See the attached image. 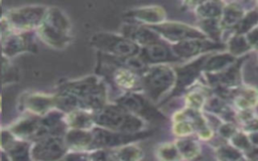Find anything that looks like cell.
I'll list each match as a JSON object with an SVG mask.
<instances>
[{
    "label": "cell",
    "instance_id": "1",
    "mask_svg": "<svg viewBox=\"0 0 258 161\" xmlns=\"http://www.w3.org/2000/svg\"><path fill=\"white\" fill-rule=\"evenodd\" d=\"M72 25L68 16L57 7H49L41 24L36 28L37 36L53 48H64L72 41Z\"/></svg>",
    "mask_w": 258,
    "mask_h": 161
},
{
    "label": "cell",
    "instance_id": "2",
    "mask_svg": "<svg viewBox=\"0 0 258 161\" xmlns=\"http://www.w3.org/2000/svg\"><path fill=\"white\" fill-rule=\"evenodd\" d=\"M94 124L98 127L121 132L136 134L145 131L146 122L139 117L130 114L118 105H105L102 109L93 113Z\"/></svg>",
    "mask_w": 258,
    "mask_h": 161
},
{
    "label": "cell",
    "instance_id": "3",
    "mask_svg": "<svg viewBox=\"0 0 258 161\" xmlns=\"http://www.w3.org/2000/svg\"><path fill=\"white\" fill-rule=\"evenodd\" d=\"M174 84V68L167 64L149 65L141 75L142 91L151 102H157L165 94L171 92Z\"/></svg>",
    "mask_w": 258,
    "mask_h": 161
},
{
    "label": "cell",
    "instance_id": "4",
    "mask_svg": "<svg viewBox=\"0 0 258 161\" xmlns=\"http://www.w3.org/2000/svg\"><path fill=\"white\" fill-rule=\"evenodd\" d=\"M91 45L101 53L116 57H131L138 55L140 46L124 37L122 34L99 32L91 37Z\"/></svg>",
    "mask_w": 258,
    "mask_h": 161
},
{
    "label": "cell",
    "instance_id": "5",
    "mask_svg": "<svg viewBox=\"0 0 258 161\" xmlns=\"http://www.w3.org/2000/svg\"><path fill=\"white\" fill-rule=\"evenodd\" d=\"M46 10L43 5H26L9 10L4 18L12 31H32L41 24Z\"/></svg>",
    "mask_w": 258,
    "mask_h": 161
},
{
    "label": "cell",
    "instance_id": "6",
    "mask_svg": "<svg viewBox=\"0 0 258 161\" xmlns=\"http://www.w3.org/2000/svg\"><path fill=\"white\" fill-rule=\"evenodd\" d=\"M116 105L145 122H164L166 117L155 108L149 99L138 93H125L116 100Z\"/></svg>",
    "mask_w": 258,
    "mask_h": 161
},
{
    "label": "cell",
    "instance_id": "7",
    "mask_svg": "<svg viewBox=\"0 0 258 161\" xmlns=\"http://www.w3.org/2000/svg\"><path fill=\"white\" fill-rule=\"evenodd\" d=\"M91 131L93 134L92 147L100 148V149H114L124 145L132 144L136 141L147 138L152 134L151 131H146V130L136 134H126V133L103 129L100 127L93 128Z\"/></svg>",
    "mask_w": 258,
    "mask_h": 161
},
{
    "label": "cell",
    "instance_id": "8",
    "mask_svg": "<svg viewBox=\"0 0 258 161\" xmlns=\"http://www.w3.org/2000/svg\"><path fill=\"white\" fill-rule=\"evenodd\" d=\"M161 39H165L172 44L195 38H207V36L198 28L180 22H162L157 25L149 26ZM209 39V38H208Z\"/></svg>",
    "mask_w": 258,
    "mask_h": 161
},
{
    "label": "cell",
    "instance_id": "9",
    "mask_svg": "<svg viewBox=\"0 0 258 161\" xmlns=\"http://www.w3.org/2000/svg\"><path fill=\"white\" fill-rule=\"evenodd\" d=\"M207 58L208 55H202L198 59H195L185 65L174 68L175 84L168 96L169 99L190 89V87L197 82L201 72L203 71Z\"/></svg>",
    "mask_w": 258,
    "mask_h": 161
},
{
    "label": "cell",
    "instance_id": "10",
    "mask_svg": "<svg viewBox=\"0 0 258 161\" xmlns=\"http://www.w3.org/2000/svg\"><path fill=\"white\" fill-rule=\"evenodd\" d=\"M225 46L222 42H216L208 38H195L172 44L171 48L179 61H181L209 51L224 49Z\"/></svg>",
    "mask_w": 258,
    "mask_h": 161
},
{
    "label": "cell",
    "instance_id": "11",
    "mask_svg": "<svg viewBox=\"0 0 258 161\" xmlns=\"http://www.w3.org/2000/svg\"><path fill=\"white\" fill-rule=\"evenodd\" d=\"M67 145L59 136L41 138L31 149V156L36 161H58L66 154Z\"/></svg>",
    "mask_w": 258,
    "mask_h": 161
},
{
    "label": "cell",
    "instance_id": "12",
    "mask_svg": "<svg viewBox=\"0 0 258 161\" xmlns=\"http://www.w3.org/2000/svg\"><path fill=\"white\" fill-rule=\"evenodd\" d=\"M138 57L148 66L179 61L171 46L167 45L163 40L141 47Z\"/></svg>",
    "mask_w": 258,
    "mask_h": 161
},
{
    "label": "cell",
    "instance_id": "13",
    "mask_svg": "<svg viewBox=\"0 0 258 161\" xmlns=\"http://www.w3.org/2000/svg\"><path fill=\"white\" fill-rule=\"evenodd\" d=\"M35 50L36 44L32 31H12L7 34L2 44V53L7 58L13 57L22 52Z\"/></svg>",
    "mask_w": 258,
    "mask_h": 161
},
{
    "label": "cell",
    "instance_id": "14",
    "mask_svg": "<svg viewBox=\"0 0 258 161\" xmlns=\"http://www.w3.org/2000/svg\"><path fill=\"white\" fill-rule=\"evenodd\" d=\"M121 34L140 47L162 40L160 36L149 26L136 23L124 24L121 29Z\"/></svg>",
    "mask_w": 258,
    "mask_h": 161
},
{
    "label": "cell",
    "instance_id": "15",
    "mask_svg": "<svg viewBox=\"0 0 258 161\" xmlns=\"http://www.w3.org/2000/svg\"><path fill=\"white\" fill-rule=\"evenodd\" d=\"M125 17L131 21L130 23L153 26L164 22L166 13L159 6H150L131 10L126 13Z\"/></svg>",
    "mask_w": 258,
    "mask_h": 161
},
{
    "label": "cell",
    "instance_id": "16",
    "mask_svg": "<svg viewBox=\"0 0 258 161\" xmlns=\"http://www.w3.org/2000/svg\"><path fill=\"white\" fill-rule=\"evenodd\" d=\"M230 100L239 112L252 110L258 104V91L255 88L240 86L232 91Z\"/></svg>",
    "mask_w": 258,
    "mask_h": 161
},
{
    "label": "cell",
    "instance_id": "17",
    "mask_svg": "<svg viewBox=\"0 0 258 161\" xmlns=\"http://www.w3.org/2000/svg\"><path fill=\"white\" fill-rule=\"evenodd\" d=\"M63 140L67 147L75 150H84L93 146V134L89 130L72 129L67 133Z\"/></svg>",
    "mask_w": 258,
    "mask_h": 161
},
{
    "label": "cell",
    "instance_id": "18",
    "mask_svg": "<svg viewBox=\"0 0 258 161\" xmlns=\"http://www.w3.org/2000/svg\"><path fill=\"white\" fill-rule=\"evenodd\" d=\"M238 58L232 55L229 52L226 53H220L208 56L203 71L205 73H218L226 68H228L230 65H232Z\"/></svg>",
    "mask_w": 258,
    "mask_h": 161
},
{
    "label": "cell",
    "instance_id": "19",
    "mask_svg": "<svg viewBox=\"0 0 258 161\" xmlns=\"http://www.w3.org/2000/svg\"><path fill=\"white\" fill-rule=\"evenodd\" d=\"M225 7V3L220 1L198 2L195 7L196 14L201 19H220Z\"/></svg>",
    "mask_w": 258,
    "mask_h": 161
},
{
    "label": "cell",
    "instance_id": "20",
    "mask_svg": "<svg viewBox=\"0 0 258 161\" xmlns=\"http://www.w3.org/2000/svg\"><path fill=\"white\" fill-rule=\"evenodd\" d=\"M244 15L245 10L238 3L225 4L222 16L220 18L222 28L235 27V25L242 19Z\"/></svg>",
    "mask_w": 258,
    "mask_h": 161
},
{
    "label": "cell",
    "instance_id": "21",
    "mask_svg": "<svg viewBox=\"0 0 258 161\" xmlns=\"http://www.w3.org/2000/svg\"><path fill=\"white\" fill-rule=\"evenodd\" d=\"M175 146L182 158V160H192L201 152V146L199 142L189 136L180 137L175 141Z\"/></svg>",
    "mask_w": 258,
    "mask_h": 161
},
{
    "label": "cell",
    "instance_id": "22",
    "mask_svg": "<svg viewBox=\"0 0 258 161\" xmlns=\"http://www.w3.org/2000/svg\"><path fill=\"white\" fill-rule=\"evenodd\" d=\"M114 152L117 161H140L143 157V150L133 143L114 148Z\"/></svg>",
    "mask_w": 258,
    "mask_h": 161
},
{
    "label": "cell",
    "instance_id": "23",
    "mask_svg": "<svg viewBox=\"0 0 258 161\" xmlns=\"http://www.w3.org/2000/svg\"><path fill=\"white\" fill-rule=\"evenodd\" d=\"M200 28L201 31L207 36V38L216 42H220L223 30L220 19H201Z\"/></svg>",
    "mask_w": 258,
    "mask_h": 161
},
{
    "label": "cell",
    "instance_id": "24",
    "mask_svg": "<svg viewBox=\"0 0 258 161\" xmlns=\"http://www.w3.org/2000/svg\"><path fill=\"white\" fill-rule=\"evenodd\" d=\"M228 47H229V53H231L235 57L243 56L251 49L246 37L244 35H239V34H234L229 39Z\"/></svg>",
    "mask_w": 258,
    "mask_h": 161
},
{
    "label": "cell",
    "instance_id": "25",
    "mask_svg": "<svg viewBox=\"0 0 258 161\" xmlns=\"http://www.w3.org/2000/svg\"><path fill=\"white\" fill-rule=\"evenodd\" d=\"M258 23V11L251 10L242 17V19L235 25L236 34L243 35L247 34L250 30H252L256 24Z\"/></svg>",
    "mask_w": 258,
    "mask_h": 161
},
{
    "label": "cell",
    "instance_id": "26",
    "mask_svg": "<svg viewBox=\"0 0 258 161\" xmlns=\"http://www.w3.org/2000/svg\"><path fill=\"white\" fill-rule=\"evenodd\" d=\"M156 157L159 161H181L182 158L174 143H164L156 149Z\"/></svg>",
    "mask_w": 258,
    "mask_h": 161
},
{
    "label": "cell",
    "instance_id": "27",
    "mask_svg": "<svg viewBox=\"0 0 258 161\" xmlns=\"http://www.w3.org/2000/svg\"><path fill=\"white\" fill-rule=\"evenodd\" d=\"M219 161H243V153L232 145H221L216 150Z\"/></svg>",
    "mask_w": 258,
    "mask_h": 161
},
{
    "label": "cell",
    "instance_id": "28",
    "mask_svg": "<svg viewBox=\"0 0 258 161\" xmlns=\"http://www.w3.org/2000/svg\"><path fill=\"white\" fill-rule=\"evenodd\" d=\"M207 101V96L200 90H191L185 97L186 108L201 111Z\"/></svg>",
    "mask_w": 258,
    "mask_h": 161
},
{
    "label": "cell",
    "instance_id": "29",
    "mask_svg": "<svg viewBox=\"0 0 258 161\" xmlns=\"http://www.w3.org/2000/svg\"><path fill=\"white\" fill-rule=\"evenodd\" d=\"M218 131H219V134H220L223 138L228 139V140H230V139L237 133V129H236L235 125H234L233 123H227V122L223 123V124L219 127Z\"/></svg>",
    "mask_w": 258,
    "mask_h": 161
},
{
    "label": "cell",
    "instance_id": "30",
    "mask_svg": "<svg viewBox=\"0 0 258 161\" xmlns=\"http://www.w3.org/2000/svg\"><path fill=\"white\" fill-rule=\"evenodd\" d=\"M250 47L258 49V27H254L245 35Z\"/></svg>",
    "mask_w": 258,
    "mask_h": 161
},
{
    "label": "cell",
    "instance_id": "31",
    "mask_svg": "<svg viewBox=\"0 0 258 161\" xmlns=\"http://www.w3.org/2000/svg\"><path fill=\"white\" fill-rule=\"evenodd\" d=\"M8 29V24L6 22V19L3 17L2 19H0V39L2 38L4 32Z\"/></svg>",
    "mask_w": 258,
    "mask_h": 161
}]
</instances>
